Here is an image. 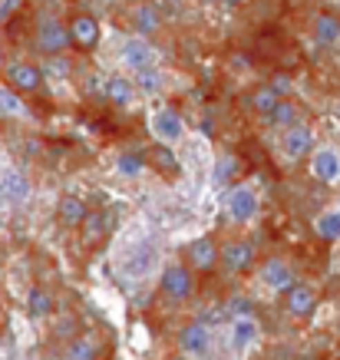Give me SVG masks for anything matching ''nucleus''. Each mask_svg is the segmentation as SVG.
<instances>
[{"label": "nucleus", "mask_w": 340, "mask_h": 360, "mask_svg": "<svg viewBox=\"0 0 340 360\" xmlns=\"http://www.w3.org/2000/svg\"><path fill=\"white\" fill-rule=\"evenodd\" d=\"M7 83L17 86L14 93H37L44 86V73L37 66H30V63H10L7 66Z\"/></svg>", "instance_id": "nucleus-9"}, {"label": "nucleus", "mask_w": 340, "mask_h": 360, "mask_svg": "<svg viewBox=\"0 0 340 360\" xmlns=\"http://www.w3.org/2000/svg\"><path fill=\"white\" fill-rule=\"evenodd\" d=\"M235 169H238L235 159H232V155H222V159H218V169H215V182H228L235 176Z\"/></svg>", "instance_id": "nucleus-32"}, {"label": "nucleus", "mask_w": 340, "mask_h": 360, "mask_svg": "<svg viewBox=\"0 0 340 360\" xmlns=\"http://www.w3.org/2000/svg\"><path fill=\"white\" fill-rule=\"evenodd\" d=\"M228 211L235 222H252L254 211H258V196H254L252 185H238L228 192Z\"/></svg>", "instance_id": "nucleus-7"}, {"label": "nucleus", "mask_w": 340, "mask_h": 360, "mask_svg": "<svg viewBox=\"0 0 340 360\" xmlns=\"http://www.w3.org/2000/svg\"><path fill=\"white\" fill-rule=\"evenodd\" d=\"M317 235H321L324 241H337L340 238V209L324 211V215L317 218Z\"/></svg>", "instance_id": "nucleus-24"}, {"label": "nucleus", "mask_w": 340, "mask_h": 360, "mask_svg": "<svg viewBox=\"0 0 340 360\" xmlns=\"http://www.w3.org/2000/svg\"><path fill=\"white\" fill-rule=\"evenodd\" d=\"M189 265L195 271H211L218 265V245L211 238H198L189 245Z\"/></svg>", "instance_id": "nucleus-13"}, {"label": "nucleus", "mask_w": 340, "mask_h": 360, "mask_svg": "<svg viewBox=\"0 0 340 360\" xmlns=\"http://www.w3.org/2000/svg\"><path fill=\"white\" fill-rule=\"evenodd\" d=\"M0 317H3V307H0Z\"/></svg>", "instance_id": "nucleus-36"}, {"label": "nucleus", "mask_w": 340, "mask_h": 360, "mask_svg": "<svg viewBox=\"0 0 340 360\" xmlns=\"http://www.w3.org/2000/svg\"><path fill=\"white\" fill-rule=\"evenodd\" d=\"M142 169H146V159H142V155H135V152L119 155V172H122V176H139Z\"/></svg>", "instance_id": "nucleus-30"}, {"label": "nucleus", "mask_w": 340, "mask_h": 360, "mask_svg": "<svg viewBox=\"0 0 340 360\" xmlns=\"http://www.w3.org/2000/svg\"><path fill=\"white\" fill-rule=\"evenodd\" d=\"M135 83H139V90L142 93H155L159 86H162V76L155 73V66H152V70H139Z\"/></svg>", "instance_id": "nucleus-31"}, {"label": "nucleus", "mask_w": 340, "mask_h": 360, "mask_svg": "<svg viewBox=\"0 0 340 360\" xmlns=\"http://www.w3.org/2000/svg\"><path fill=\"white\" fill-rule=\"evenodd\" d=\"M267 120H274L278 126H294V120H297L294 103H287V100H278V106H274V113H271Z\"/></svg>", "instance_id": "nucleus-29"}, {"label": "nucleus", "mask_w": 340, "mask_h": 360, "mask_svg": "<svg viewBox=\"0 0 340 360\" xmlns=\"http://www.w3.org/2000/svg\"><path fill=\"white\" fill-rule=\"evenodd\" d=\"M314 30H317V40L321 44H337L340 40V23L330 14H321L314 20Z\"/></svg>", "instance_id": "nucleus-23"}, {"label": "nucleus", "mask_w": 340, "mask_h": 360, "mask_svg": "<svg viewBox=\"0 0 340 360\" xmlns=\"http://www.w3.org/2000/svg\"><path fill=\"white\" fill-rule=\"evenodd\" d=\"M152 129L162 139V146H169V142H178L185 135V122H182V116H178L176 109H159L155 120H152Z\"/></svg>", "instance_id": "nucleus-10"}, {"label": "nucleus", "mask_w": 340, "mask_h": 360, "mask_svg": "<svg viewBox=\"0 0 340 360\" xmlns=\"http://www.w3.org/2000/svg\"><path fill=\"white\" fill-rule=\"evenodd\" d=\"M159 287H162L165 298L172 301H185L189 294H192V268L189 265H169V268L162 271V278H159Z\"/></svg>", "instance_id": "nucleus-1"}, {"label": "nucleus", "mask_w": 340, "mask_h": 360, "mask_svg": "<svg viewBox=\"0 0 340 360\" xmlns=\"http://www.w3.org/2000/svg\"><path fill=\"white\" fill-rule=\"evenodd\" d=\"M119 60L126 63L129 70H152L155 66V50L146 44V40H126L119 46Z\"/></svg>", "instance_id": "nucleus-5"}, {"label": "nucleus", "mask_w": 340, "mask_h": 360, "mask_svg": "<svg viewBox=\"0 0 340 360\" xmlns=\"http://www.w3.org/2000/svg\"><path fill=\"white\" fill-rule=\"evenodd\" d=\"M261 278H265V285L271 291H287V287L294 285V268L287 261H281V258H271L261 268Z\"/></svg>", "instance_id": "nucleus-12"}, {"label": "nucleus", "mask_w": 340, "mask_h": 360, "mask_svg": "<svg viewBox=\"0 0 340 360\" xmlns=\"http://www.w3.org/2000/svg\"><path fill=\"white\" fill-rule=\"evenodd\" d=\"M311 172L321 182H334L340 176V155L334 149H317L311 159Z\"/></svg>", "instance_id": "nucleus-16"}, {"label": "nucleus", "mask_w": 340, "mask_h": 360, "mask_svg": "<svg viewBox=\"0 0 340 360\" xmlns=\"http://www.w3.org/2000/svg\"><path fill=\"white\" fill-rule=\"evenodd\" d=\"M37 46L44 50V53H63L66 46H70V33H66V27L59 23V20H44L40 23V33H37Z\"/></svg>", "instance_id": "nucleus-8"}, {"label": "nucleus", "mask_w": 340, "mask_h": 360, "mask_svg": "<svg viewBox=\"0 0 340 360\" xmlns=\"http://www.w3.org/2000/svg\"><path fill=\"white\" fill-rule=\"evenodd\" d=\"M178 347H182V354H189V357H205L208 350H211V334L202 321H195V324H185L182 334H178Z\"/></svg>", "instance_id": "nucleus-4"}, {"label": "nucleus", "mask_w": 340, "mask_h": 360, "mask_svg": "<svg viewBox=\"0 0 340 360\" xmlns=\"http://www.w3.org/2000/svg\"><path fill=\"white\" fill-rule=\"evenodd\" d=\"M0 192L7 198H14V202H23L30 192V185L27 179L20 176V172H3V179H0Z\"/></svg>", "instance_id": "nucleus-20"}, {"label": "nucleus", "mask_w": 340, "mask_h": 360, "mask_svg": "<svg viewBox=\"0 0 340 360\" xmlns=\"http://www.w3.org/2000/svg\"><path fill=\"white\" fill-rule=\"evenodd\" d=\"M235 311H241V314H245V311H252V304H248V301H235Z\"/></svg>", "instance_id": "nucleus-34"}, {"label": "nucleus", "mask_w": 340, "mask_h": 360, "mask_svg": "<svg viewBox=\"0 0 340 360\" xmlns=\"http://www.w3.org/2000/svg\"><path fill=\"white\" fill-rule=\"evenodd\" d=\"M106 231V215L103 211H86V218H83V238L86 241H100Z\"/></svg>", "instance_id": "nucleus-26"}, {"label": "nucleus", "mask_w": 340, "mask_h": 360, "mask_svg": "<svg viewBox=\"0 0 340 360\" xmlns=\"http://www.w3.org/2000/svg\"><path fill=\"white\" fill-rule=\"evenodd\" d=\"M66 33H70V40H73V44L93 46L96 40H100V23H96V17L79 14V17H73V20H70Z\"/></svg>", "instance_id": "nucleus-14"}, {"label": "nucleus", "mask_w": 340, "mask_h": 360, "mask_svg": "<svg viewBox=\"0 0 340 360\" xmlns=\"http://www.w3.org/2000/svg\"><path fill=\"white\" fill-rule=\"evenodd\" d=\"M103 93L113 100L116 106H126V103H133V96H135V86L126 79V76H113L109 83L103 86Z\"/></svg>", "instance_id": "nucleus-18"}, {"label": "nucleus", "mask_w": 340, "mask_h": 360, "mask_svg": "<svg viewBox=\"0 0 340 360\" xmlns=\"http://www.w3.org/2000/svg\"><path fill=\"white\" fill-rule=\"evenodd\" d=\"M228 3H238V0H228Z\"/></svg>", "instance_id": "nucleus-35"}, {"label": "nucleus", "mask_w": 340, "mask_h": 360, "mask_svg": "<svg viewBox=\"0 0 340 360\" xmlns=\"http://www.w3.org/2000/svg\"><path fill=\"white\" fill-rule=\"evenodd\" d=\"M27 304H30V314L33 317H46L50 311H53V294H50L46 287H33Z\"/></svg>", "instance_id": "nucleus-25"}, {"label": "nucleus", "mask_w": 340, "mask_h": 360, "mask_svg": "<svg viewBox=\"0 0 340 360\" xmlns=\"http://www.w3.org/2000/svg\"><path fill=\"white\" fill-rule=\"evenodd\" d=\"M218 265L225 271H232V274H245L254 265V248L248 241H228L218 252Z\"/></svg>", "instance_id": "nucleus-2"}, {"label": "nucleus", "mask_w": 340, "mask_h": 360, "mask_svg": "<svg viewBox=\"0 0 340 360\" xmlns=\"http://www.w3.org/2000/svg\"><path fill=\"white\" fill-rule=\"evenodd\" d=\"M252 103H254V109H258V113L267 120V116L274 113V106H278V96H274V90H271V86H261V90L252 96Z\"/></svg>", "instance_id": "nucleus-28"}, {"label": "nucleus", "mask_w": 340, "mask_h": 360, "mask_svg": "<svg viewBox=\"0 0 340 360\" xmlns=\"http://www.w3.org/2000/svg\"><path fill=\"white\" fill-rule=\"evenodd\" d=\"M135 27L139 33H152L159 27V14H155V7H149V3H139L135 7Z\"/></svg>", "instance_id": "nucleus-27"}, {"label": "nucleus", "mask_w": 340, "mask_h": 360, "mask_svg": "<svg viewBox=\"0 0 340 360\" xmlns=\"http://www.w3.org/2000/svg\"><path fill=\"white\" fill-rule=\"evenodd\" d=\"M314 146V133L311 126H304V122H294V126H287L281 135V149L287 159H301V155H308V149Z\"/></svg>", "instance_id": "nucleus-6"}, {"label": "nucleus", "mask_w": 340, "mask_h": 360, "mask_svg": "<svg viewBox=\"0 0 340 360\" xmlns=\"http://www.w3.org/2000/svg\"><path fill=\"white\" fill-rule=\"evenodd\" d=\"M100 354H103V344H100V337L93 330L79 334L66 344V360H100Z\"/></svg>", "instance_id": "nucleus-15"}, {"label": "nucleus", "mask_w": 340, "mask_h": 360, "mask_svg": "<svg viewBox=\"0 0 340 360\" xmlns=\"http://www.w3.org/2000/svg\"><path fill=\"white\" fill-rule=\"evenodd\" d=\"M284 294H287L284 304H287V311L294 317H308L317 307V291H314V285H291Z\"/></svg>", "instance_id": "nucleus-11"}, {"label": "nucleus", "mask_w": 340, "mask_h": 360, "mask_svg": "<svg viewBox=\"0 0 340 360\" xmlns=\"http://www.w3.org/2000/svg\"><path fill=\"white\" fill-rule=\"evenodd\" d=\"M271 90H274V96L281 100V96L291 93V79H287V76H274V79H271Z\"/></svg>", "instance_id": "nucleus-33"}, {"label": "nucleus", "mask_w": 340, "mask_h": 360, "mask_svg": "<svg viewBox=\"0 0 340 360\" xmlns=\"http://www.w3.org/2000/svg\"><path fill=\"white\" fill-rule=\"evenodd\" d=\"M27 106L20 100V93H14L10 86H0V116L3 120H14V116H23Z\"/></svg>", "instance_id": "nucleus-21"}, {"label": "nucleus", "mask_w": 340, "mask_h": 360, "mask_svg": "<svg viewBox=\"0 0 340 360\" xmlns=\"http://www.w3.org/2000/svg\"><path fill=\"white\" fill-rule=\"evenodd\" d=\"M254 337H258V324H254L252 317H238L235 324H232V344L238 350H245L248 344H254Z\"/></svg>", "instance_id": "nucleus-19"}, {"label": "nucleus", "mask_w": 340, "mask_h": 360, "mask_svg": "<svg viewBox=\"0 0 340 360\" xmlns=\"http://www.w3.org/2000/svg\"><path fill=\"white\" fill-rule=\"evenodd\" d=\"M152 268H155V248H152V245H135L133 252L119 261V271H122L126 278H133V281L146 278Z\"/></svg>", "instance_id": "nucleus-3"}, {"label": "nucleus", "mask_w": 340, "mask_h": 360, "mask_svg": "<svg viewBox=\"0 0 340 360\" xmlns=\"http://www.w3.org/2000/svg\"><path fill=\"white\" fill-rule=\"evenodd\" d=\"M149 162L155 165L159 172H165V176H178V162H176V155H172L169 146H152V149H149Z\"/></svg>", "instance_id": "nucleus-22"}, {"label": "nucleus", "mask_w": 340, "mask_h": 360, "mask_svg": "<svg viewBox=\"0 0 340 360\" xmlns=\"http://www.w3.org/2000/svg\"><path fill=\"white\" fill-rule=\"evenodd\" d=\"M86 202L79 196H63L59 198V222L63 225H70V228H76V225H83V218H86Z\"/></svg>", "instance_id": "nucleus-17"}]
</instances>
